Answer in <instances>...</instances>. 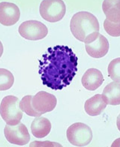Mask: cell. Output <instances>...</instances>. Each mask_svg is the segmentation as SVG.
<instances>
[{"label": "cell", "mask_w": 120, "mask_h": 147, "mask_svg": "<svg viewBox=\"0 0 120 147\" xmlns=\"http://www.w3.org/2000/svg\"><path fill=\"white\" fill-rule=\"evenodd\" d=\"M78 59L67 46L49 48L39 61L38 73L43 84L55 90L69 85L77 71Z\"/></svg>", "instance_id": "cell-1"}, {"label": "cell", "mask_w": 120, "mask_h": 147, "mask_svg": "<svg viewBox=\"0 0 120 147\" xmlns=\"http://www.w3.org/2000/svg\"><path fill=\"white\" fill-rule=\"evenodd\" d=\"M70 29L77 40L86 44L93 41L100 34L98 20L92 13L87 11L79 12L73 16Z\"/></svg>", "instance_id": "cell-2"}, {"label": "cell", "mask_w": 120, "mask_h": 147, "mask_svg": "<svg viewBox=\"0 0 120 147\" xmlns=\"http://www.w3.org/2000/svg\"><path fill=\"white\" fill-rule=\"evenodd\" d=\"M20 101L17 97L7 96L3 99L1 105V114L7 125H15L20 123L23 113L20 107Z\"/></svg>", "instance_id": "cell-3"}, {"label": "cell", "mask_w": 120, "mask_h": 147, "mask_svg": "<svg viewBox=\"0 0 120 147\" xmlns=\"http://www.w3.org/2000/svg\"><path fill=\"white\" fill-rule=\"evenodd\" d=\"M30 105L37 117L53 110L57 103V100L53 94L44 91L37 93L33 96L28 95Z\"/></svg>", "instance_id": "cell-4"}, {"label": "cell", "mask_w": 120, "mask_h": 147, "mask_svg": "<svg viewBox=\"0 0 120 147\" xmlns=\"http://www.w3.org/2000/svg\"><path fill=\"white\" fill-rule=\"evenodd\" d=\"M39 10L42 18L48 22L55 23L64 17L66 7L64 2L61 0H48L41 2Z\"/></svg>", "instance_id": "cell-5"}, {"label": "cell", "mask_w": 120, "mask_h": 147, "mask_svg": "<svg viewBox=\"0 0 120 147\" xmlns=\"http://www.w3.org/2000/svg\"><path fill=\"white\" fill-rule=\"evenodd\" d=\"M67 137L71 144L77 146H84L89 144L93 138L91 129L83 123H76L68 129Z\"/></svg>", "instance_id": "cell-6"}, {"label": "cell", "mask_w": 120, "mask_h": 147, "mask_svg": "<svg viewBox=\"0 0 120 147\" xmlns=\"http://www.w3.org/2000/svg\"><path fill=\"white\" fill-rule=\"evenodd\" d=\"M20 35L26 39L37 40L43 39L48 33V28L43 23L36 20L26 21L20 24L18 30Z\"/></svg>", "instance_id": "cell-7"}, {"label": "cell", "mask_w": 120, "mask_h": 147, "mask_svg": "<svg viewBox=\"0 0 120 147\" xmlns=\"http://www.w3.org/2000/svg\"><path fill=\"white\" fill-rule=\"evenodd\" d=\"M4 131L7 140L11 144L24 146L30 141V136L28 129L21 122L15 125H6Z\"/></svg>", "instance_id": "cell-8"}, {"label": "cell", "mask_w": 120, "mask_h": 147, "mask_svg": "<svg viewBox=\"0 0 120 147\" xmlns=\"http://www.w3.org/2000/svg\"><path fill=\"white\" fill-rule=\"evenodd\" d=\"M20 16L19 8L16 4L5 2L0 3V22L3 26L14 25L19 20Z\"/></svg>", "instance_id": "cell-9"}, {"label": "cell", "mask_w": 120, "mask_h": 147, "mask_svg": "<svg viewBox=\"0 0 120 147\" xmlns=\"http://www.w3.org/2000/svg\"><path fill=\"white\" fill-rule=\"evenodd\" d=\"M85 46L87 53L91 57L100 58L107 54L109 45L107 38L100 33L96 39Z\"/></svg>", "instance_id": "cell-10"}, {"label": "cell", "mask_w": 120, "mask_h": 147, "mask_svg": "<svg viewBox=\"0 0 120 147\" xmlns=\"http://www.w3.org/2000/svg\"><path fill=\"white\" fill-rule=\"evenodd\" d=\"M104 79L101 72L95 68L87 70L82 78V85L87 90L94 91L99 87L103 83Z\"/></svg>", "instance_id": "cell-11"}, {"label": "cell", "mask_w": 120, "mask_h": 147, "mask_svg": "<svg viewBox=\"0 0 120 147\" xmlns=\"http://www.w3.org/2000/svg\"><path fill=\"white\" fill-rule=\"evenodd\" d=\"M107 105L102 94H96L86 101L84 107L87 114L91 116H96L101 113Z\"/></svg>", "instance_id": "cell-12"}, {"label": "cell", "mask_w": 120, "mask_h": 147, "mask_svg": "<svg viewBox=\"0 0 120 147\" xmlns=\"http://www.w3.org/2000/svg\"><path fill=\"white\" fill-rule=\"evenodd\" d=\"M107 105H117L120 104V82H113L106 86L102 94Z\"/></svg>", "instance_id": "cell-13"}, {"label": "cell", "mask_w": 120, "mask_h": 147, "mask_svg": "<svg viewBox=\"0 0 120 147\" xmlns=\"http://www.w3.org/2000/svg\"><path fill=\"white\" fill-rule=\"evenodd\" d=\"M32 133L34 137L38 138H43L50 133L51 125L48 119L43 117L35 118L31 125Z\"/></svg>", "instance_id": "cell-14"}, {"label": "cell", "mask_w": 120, "mask_h": 147, "mask_svg": "<svg viewBox=\"0 0 120 147\" xmlns=\"http://www.w3.org/2000/svg\"><path fill=\"white\" fill-rule=\"evenodd\" d=\"M102 9L109 22L120 23V1H104Z\"/></svg>", "instance_id": "cell-15"}, {"label": "cell", "mask_w": 120, "mask_h": 147, "mask_svg": "<svg viewBox=\"0 0 120 147\" xmlns=\"http://www.w3.org/2000/svg\"><path fill=\"white\" fill-rule=\"evenodd\" d=\"M0 90L4 91L11 88L14 82V78L12 73L7 69H0Z\"/></svg>", "instance_id": "cell-16"}, {"label": "cell", "mask_w": 120, "mask_h": 147, "mask_svg": "<svg viewBox=\"0 0 120 147\" xmlns=\"http://www.w3.org/2000/svg\"><path fill=\"white\" fill-rule=\"evenodd\" d=\"M109 74L115 82L120 81V59L118 58L113 60L109 63L108 68Z\"/></svg>", "instance_id": "cell-17"}, {"label": "cell", "mask_w": 120, "mask_h": 147, "mask_svg": "<svg viewBox=\"0 0 120 147\" xmlns=\"http://www.w3.org/2000/svg\"><path fill=\"white\" fill-rule=\"evenodd\" d=\"M104 29L109 35L114 37L120 36V23H115L105 20L104 23Z\"/></svg>", "instance_id": "cell-18"}]
</instances>
